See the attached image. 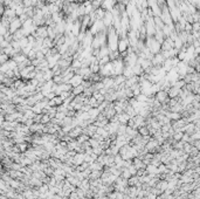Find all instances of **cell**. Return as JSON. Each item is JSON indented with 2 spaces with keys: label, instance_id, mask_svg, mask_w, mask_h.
Listing matches in <instances>:
<instances>
[{
  "label": "cell",
  "instance_id": "cell-1",
  "mask_svg": "<svg viewBox=\"0 0 200 199\" xmlns=\"http://www.w3.org/2000/svg\"><path fill=\"white\" fill-rule=\"evenodd\" d=\"M120 34L115 30V27H110L108 28V41L107 46L109 47L110 52H116L118 50V42H120Z\"/></svg>",
  "mask_w": 200,
  "mask_h": 199
},
{
  "label": "cell",
  "instance_id": "cell-2",
  "mask_svg": "<svg viewBox=\"0 0 200 199\" xmlns=\"http://www.w3.org/2000/svg\"><path fill=\"white\" fill-rule=\"evenodd\" d=\"M145 46L151 50L153 55L162 53V43L155 39V36H146L145 39Z\"/></svg>",
  "mask_w": 200,
  "mask_h": 199
},
{
  "label": "cell",
  "instance_id": "cell-3",
  "mask_svg": "<svg viewBox=\"0 0 200 199\" xmlns=\"http://www.w3.org/2000/svg\"><path fill=\"white\" fill-rule=\"evenodd\" d=\"M112 62V66H113V72H115V76L117 75H123V72H124V68H125V63H124V60L121 58L116 59L111 61Z\"/></svg>",
  "mask_w": 200,
  "mask_h": 199
},
{
  "label": "cell",
  "instance_id": "cell-4",
  "mask_svg": "<svg viewBox=\"0 0 200 199\" xmlns=\"http://www.w3.org/2000/svg\"><path fill=\"white\" fill-rule=\"evenodd\" d=\"M108 28L105 27V25L103 23V20H96L94 23H93V26L89 28V31L91 32V34H94V35H96V34H98V33H101V32H103V31H107Z\"/></svg>",
  "mask_w": 200,
  "mask_h": 199
},
{
  "label": "cell",
  "instance_id": "cell-5",
  "mask_svg": "<svg viewBox=\"0 0 200 199\" xmlns=\"http://www.w3.org/2000/svg\"><path fill=\"white\" fill-rule=\"evenodd\" d=\"M145 28H146V36H155L157 28H156L153 18H150L149 20L145 21Z\"/></svg>",
  "mask_w": 200,
  "mask_h": 199
},
{
  "label": "cell",
  "instance_id": "cell-6",
  "mask_svg": "<svg viewBox=\"0 0 200 199\" xmlns=\"http://www.w3.org/2000/svg\"><path fill=\"white\" fill-rule=\"evenodd\" d=\"M162 20L164 21L165 25H173V20H172V17H171V13H170V10L168 7L165 5L163 8H162V15H160Z\"/></svg>",
  "mask_w": 200,
  "mask_h": 199
},
{
  "label": "cell",
  "instance_id": "cell-7",
  "mask_svg": "<svg viewBox=\"0 0 200 199\" xmlns=\"http://www.w3.org/2000/svg\"><path fill=\"white\" fill-rule=\"evenodd\" d=\"M102 114H103V115H104L109 121H111L113 117L117 115V112H116V109H115V105H113V103H110V104L108 105V108H107Z\"/></svg>",
  "mask_w": 200,
  "mask_h": 199
},
{
  "label": "cell",
  "instance_id": "cell-8",
  "mask_svg": "<svg viewBox=\"0 0 200 199\" xmlns=\"http://www.w3.org/2000/svg\"><path fill=\"white\" fill-rule=\"evenodd\" d=\"M155 98L158 100L162 104H166V103H168V101H170L168 93H167L166 90H159V92L155 95Z\"/></svg>",
  "mask_w": 200,
  "mask_h": 199
},
{
  "label": "cell",
  "instance_id": "cell-9",
  "mask_svg": "<svg viewBox=\"0 0 200 199\" xmlns=\"http://www.w3.org/2000/svg\"><path fill=\"white\" fill-rule=\"evenodd\" d=\"M93 41H94V34H91V32L88 30L87 31V35H85L84 40L81 42V46L85 49V48H89L93 46Z\"/></svg>",
  "mask_w": 200,
  "mask_h": 199
},
{
  "label": "cell",
  "instance_id": "cell-10",
  "mask_svg": "<svg viewBox=\"0 0 200 199\" xmlns=\"http://www.w3.org/2000/svg\"><path fill=\"white\" fill-rule=\"evenodd\" d=\"M20 28H22V22H21V20L19 19V18H15V19H13L12 21H11V23H10V32L12 33V34H14L16 31H19Z\"/></svg>",
  "mask_w": 200,
  "mask_h": 199
},
{
  "label": "cell",
  "instance_id": "cell-11",
  "mask_svg": "<svg viewBox=\"0 0 200 199\" xmlns=\"http://www.w3.org/2000/svg\"><path fill=\"white\" fill-rule=\"evenodd\" d=\"M33 35H34L36 39H38V38H41V39L48 38V27H47V26H40V27H38L36 32H35Z\"/></svg>",
  "mask_w": 200,
  "mask_h": 199
},
{
  "label": "cell",
  "instance_id": "cell-12",
  "mask_svg": "<svg viewBox=\"0 0 200 199\" xmlns=\"http://www.w3.org/2000/svg\"><path fill=\"white\" fill-rule=\"evenodd\" d=\"M129 48H130V42H129L128 38H121L120 42H118V52L124 53V52H128Z\"/></svg>",
  "mask_w": 200,
  "mask_h": 199
},
{
  "label": "cell",
  "instance_id": "cell-13",
  "mask_svg": "<svg viewBox=\"0 0 200 199\" xmlns=\"http://www.w3.org/2000/svg\"><path fill=\"white\" fill-rule=\"evenodd\" d=\"M117 5V0H103L102 3V8L104 11H109V12H112V10L115 8V6Z\"/></svg>",
  "mask_w": 200,
  "mask_h": 199
},
{
  "label": "cell",
  "instance_id": "cell-14",
  "mask_svg": "<svg viewBox=\"0 0 200 199\" xmlns=\"http://www.w3.org/2000/svg\"><path fill=\"white\" fill-rule=\"evenodd\" d=\"M165 60H166V59L164 58L163 53H158V54H156V55L153 56V59H152L151 61H152V65H153V66H156V67H163Z\"/></svg>",
  "mask_w": 200,
  "mask_h": 199
},
{
  "label": "cell",
  "instance_id": "cell-15",
  "mask_svg": "<svg viewBox=\"0 0 200 199\" xmlns=\"http://www.w3.org/2000/svg\"><path fill=\"white\" fill-rule=\"evenodd\" d=\"M175 48V41L171 38H166L162 43V52H168Z\"/></svg>",
  "mask_w": 200,
  "mask_h": 199
},
{
  "label": "cell",
  "instance_id": "cell-16",
  "mask_svg": "<svg viewBox=\"0 0 200 199\" xmlns=\"http://www.w3.org/2000/svg\"><path fill=\"white\" fill-rule=\"evenodd\" d=\"M103 23L105 25L107 28H110V27L113 26V14H112V12H109V11L105 12V15L103 18Z\"/></svg>",
  "mask_w": 200,
  "mask_h": 199
},
{
  "label": "cell",
  "instance_id": "cell-17",
  "mask_svg": "<svg viewBox=\"0 0 200 199\" xmlns=\"http://www.w3.org/2000/svg\"><path fill=\"white\" fill-rule=\"evenodd\" d=\"M102 82H103V86L107 90L115 89V80H113V77H104L102 80Z\"/></svg>",
  "mask_w": 200,
  "mask_h": 199
},
{
  "label": "cell",
  "instance_id": "cell-18",
  "mask_svg": "<svg viewBox=\"0 0 200 199\" xmlns=\"http://www.w3.org/2000/svg\"><path fill=\"white\" fill-rule=\"evenodd\" d=\"M132 118H133V121H135V128H136V129L146 125V118H145V117H143V116H140V115H136V116L132 117Z\"/></svg>",
  "mask_w": 200,
  "mask_h": 199
},
{
  "label": "cell",
  "instance_id": "cell-19",
  "mask_svg": "<svg viewBox=\"0 0 200 199\" xmlns=\"http://www.w3.org/2000/svg\"><path fill=\"white\" fill-rule=\"evenodd\" d=\"M83 81H84V77H83V76H81V75H78V74H75L74 77L69 81V83L71 84L73 87H77V86H81Z\"/></svg>",
  "mask_w": 200,
  "mask_h": 199
},
{
  "label": "cell",
  "instance_id": "cell-20",
  "mask_svg": "<svg viewBox=\"0 0 200 199\" xmlns=\"http://www.w3.org/2000/svg\"><path fill=\"white\" fill-rule=\"evenodd\" d=\"M181 90H183V89H179V88H176V87H171V88L167 90L168 97H170V98H177V97H179Z\"/></svg>",
  "mask_w": 200,
  "mask_h": 199
},
{
  "label": "cell",
  "instance_id": "cell-21",
  "mask_svg": "<svg viewBox=\"0 0 200 199\" xmlns=\"http://www.w3.org/2000/svg\"><path fill=\"white\" fill-rule=\"evenodd\" d=\"M137 83H139V76H132L130 78H126L125 81V87L126 88H132L133 86H136Z\"/></svg>",
  "mask_w": 200,
  "mask_h": 199
},
{
  "label": "cell",
  "instance_id": "cell-22",
  "mask_svg": "<svg viewBox=\"0 0 200 199\" xmlns=\"http://www.w3.org/2000/svg\"><path fill=\"white\" fill-rule=\"evenodd\" d=\"M84 157H85V154H81V152H78L74 157V165H75V167L77 165H82L84 163Z\"/></svg>",
  "mask_w": 200,
  "mask_h": 199
},
{
  "label": "cell",
  "instance_id": "cell-23",
  "mask_svg": "<svg viewBox=\"0 0 200 199\" xmlns=\"http://www.w3.org/2000/svg\"><path fill=\"white\" fill-rule=\"evenodd\" d=\"M165 115H166L171 121H178V120H180V118L183 117L180 112H173V111H167Z\"/></svg>",
  "mask_w": 200,
  "mask_h": 199
},
{
  "label": "cell",
  "instance_id": "cell-24",
  "mask_svg": "<svg viewBox=\"0 0 200 199\" xmlns=\"http://www.w3.org/2000/svg\"><path fill=\"white\" fill-rule=\"evenodd\" d=\"M109 54H110V49H109V47L105 45V46H103V47L100 48V53H98V55H97V59L101 60L102 58H104V56H108Z\"/></svg>",
  "mask_w": 200,
  "mask_h": 199
},
{
  "label": "cell",
  "instance_id": "cell-25",
  "mask_svg": "<svg viewBox=\"0 0 200 199\" xmlns=\"http://www.w3.org/2000/svg\"><path fill=\"white\" fill-rule=\"evenodd\" d=\"M117 115H118V120H120V123H121V124H125V125H126L128 122H129V120L131 118L125 111L122 112V114H117Z\"/></svg>",
  "mask_w": 200,
  "mask_h": 199
},
{
  "label": "cell",
  "instance_id": "cell-26",
  "mask_svg": "<svg viewBox=\"0 0 200 199\" xmlns=\"http://www.w3.org/2000/svg\"><path fill=\"white\" fill-rule=\"evenodd\" d=\"M3 17L8 18L11 21H12L13 19L18 18V17H16V12H15V10H12V8H10V7H7V8H6V12H5V14H4Z\"/></svg>",
  "mask_w": 200,
  "mask_h": 199
},
{
  "label": "cell",
  "instance_id": "cell-27",
  "mask_svg": "<svg viewBox=\"0 0 200 199\" xmlns=\"http://www.w3.org/2000/svg\"><path fill=\"white\" fill-rule=\"evenodd\" d=\"M195 129H197V127H195V124H194V123H187V124H186V127H185L184 132L191 136V135L195 134Z\"/></svg>",
  "mask_w": 200,
  "mask_h": 199
},
{
  "label": "cell",
  "instance_id": "cell-28",
  "mask_svg": "<svg viewBox=\"0 0 200 199\" xmlns=\"http://www.w3.org/2000/svg\"><path fill=\"white\" fill-rule=\"evenodd\" d=\"M113 80H115V90H116V87L121 86V84H124L125 81H126V77L124 75H117L113 77Z\"/></svg>",
  "mask_w": 200,
  "mask_h": 199
},
{
  "label": "cell",
  "instance_id": "cell-29",
  "mask_svg": "<svg viewBox=\"0 0 200 199\" xmlns=\"http://www.w3.org/2000/svg\"><path fill=\"white\" fill-rule=\"evenodd\" d=\"M88 112H89V115H90V118L94 120V121H96V118L100 116V114H101V111H100L98 108H91Z\"/></svg>",
  "mask_w": 200,
  "mask_h": 199
},
{
  "label": "cell",
  "instance_id": "cell-30",
  "mask_svg": "<svg viewBox=\"0 0 200 199\" xmlns=\"http://www.w3.org/2000/svg\"><path fill=\"white\" fill-rule=\"evenodd\" d=\"M123 75L126 77V78H130L132 76H135V73H133V68L130 67V66H125L124 68V72H123Z\"/></svg>",
  "mask_w": 200,
  "mask_h": 199
},
{
  "label": "cell",
  "instance_id": "cell-31",
  "mask_svg": "<svg viewBox=\"0 0 200 199\" xmlns=\"http://www.w3.org/2000/svg\"><path fill=\"white\" fill-rule=\"evenodd\" d=\"M132 68H133V73H135V75H136V76H142L143 74L145 73V70L143 69V67H142L139 63H137V65H136V66H133Z\"/></svg>",
  "mask_w": 200,
  "mask_h": 199
},
{
  "label": "cell",
  "instance_id": "cell-32",
  "mask_svg": "<svg viewBox=\"0 0 200 199\" xmlns=\"http://www.w3.org/2000/svg\"><path fill=\"white\" fill-rule=\"evenodd\" d=\"M153 20H155V25H156V28H157V30H163V27L165 26V23H164V21L162 20V18H160V17H155Z\"/></svg>",
  "mask_w": 200,
  "mask_h": 199
},
{
  "label": "cell",
  "instance_id": "cell-33",
  "mask_svg": "<svg viewBox=\"0 0 200 199\" xmlns=\"http://www.w3.org/2000/svg\"><path fill=\"white\" fill-rule=\"evenodd\" d=\"M138 132H139V135H142V136H150V135H151V134H150V128H149L148 125H144V127L138 128Z\"/></svg>",
  "mask_w": 200,
  "mask_h": 199
},
{
  "label": "cell",
  "instance_id": "cell-34",
  "mask_svg": "<svg viewBox=\"0 0 200 199\" xmlns=\"http://www.w3.org/2000/svg\"><path fill=\"white\" fill-rule=\"evenodd\" d=\"M155 39H156L157 41H159L160 43H163L164 40H165L166 38H165V35H164V33H163L162 30H157V32H156V34H155Z\"/></svg>",
  "mask_w": 200,
  "mask_h": 199
},
{
  "label": "cell",
  "instance_id": "cell-35",
  "mask_svg": "<svg viewBox=\"0 0 200 199\" xmlns=\"http://www.w3.org/2000/svg\"><path fill=\"white\" fill-rule=\"evenodd\" d=\"M43 47H45V48H49V49L54 48V47H55L54 40H52L50 38H46V39L43 40Z\"/></svg>",
  "mask_w": 200,
  "mask_h": 199
},
{
  "label": "cell",
  "instance_id": "cell-36",
  "mask_svg": "<svg viewBox=\"0 0 200 199\" xmlns=\"http://www.w3.org/2000/svg\"><path fill=\"white\" fill-rule=\"evenodd\" d=\"M126 114H128V115L132 118V117H135L136 115H137V112H136V110H135V108L132 107V105H130V104H128V107L125 108V110H124Z\"/></svg>",
  "mask_w": 200,
  "mask_h": 199
},
{
  "label": "cell",
  "instance_id": "cell-37",
  "mask_svg": "<svg viewBox=\"0 0 200 199\" xmlns=\"http://www.w3.org/2000/svg\"><path fill=\"white\" fill-rule=\"evenodd\" d=\"M151 10H152V13H153V17H160L162 15V7L157 4V5H155V6H152V7H150Z\"/></svg>",
  "mask_w": 200,
  "mask_h": 199
},
{
  "label": "cell",
  "instance_id": "cell-38",
  "mask_svg": "<svg viewBox=\"0 0 200 199\" xmlns=\"http://www.w3.org/2000/svg\"><path fill=\"white\" fill-rule=\"evenodd\" d=\"M105 12H107V11H104L102 7L95 10V14H96L97 20H103V18H104V15H105Z\"/></svg>",
  "mask_w": 200,
  "mask_h": 199
},
{
  "label": "cell",
  "instance_id": "cell-39",
  "mask_svg": "<svg viewBox=\"0 0 200 199\" xmlns=\"http://www.w3.org/2000/svg\"><path fill=\"white\" fill-rule=\"evenodd\" d=\"M71 93L75 95V96H77V95H81V94H83L84 93V87L82 86H77V87H74L73 88V90H71Z\"/></svg>",
  "mask_w": 200,
  "mask_h": 199
},
{
  "label": "cell",
  "instance_id": "cell-40",
  "mask_svg": "<svg viewBox=\"0 0 200 199\" xmlns=\"http://www.w3.org/2000/svg\"><path fill=\"white\" fill-rule=\"evenodd\" d=\"M25 36V34H23V31H22V28H20L19 31H16L14 34H13V39L15 40V41H19L20 39H22Z\"/></svg>",
  "mask_w": 200,
  "mask_h": 199
},
{
  "label": "cell",
  "instance_id": "cell-41",
  "mask_svg": "<svg viewBox=\"0 0 200 199\" xmlns=\"http://www.w3.org/2000/svg\"><path fill=\"white\" fill-rule=\"evenodd\" d=\"M10 60H11L10 55H7V54H5V53H1V54H0V63H1V65L7 63Z\"/></svg>",
  "mask_w": 200,
  "mask_h": 199
},
{
  "label": "cell",
  "instance_id": "cell-42",
  "mask_svg": "<svg viewBox=\"0 0 200 199\" xmlns=\"http://www.w3.org/2000/svg\"><path fill=\"white\" fill-rule=\"evenodd\" d=\"M93 96H94V97H95V98H96V100H97L100 103H101V102H103V101H105V96H104V95H103L101 92H95V93L93 94Z\"/></svg>",
  "mask_w": 200,
  "mask_h": 199
},
{
  "label": "cell",
  "instance_id": "cell-43",
  "mask_svg": "<svg viewBox=\"0 0 200 199\" xmlns=\"http://www.w3.org/2000/svg\"><path fill=\"white\" fill-rule=\"evenodd\" d=\"M71 68L76 72L77 69H80V68H82V61L81 60H74L73 62H71Z\"/></svg>",
  "mask_w": 200,
  "mask_h": 199
},
{
  "label": "cell",
  "instance_id": "cell-44",
  "mask_svg": "<svg viewBox=\"0 0 200 199\" xmlns=\"http://www.w3.org/2000/svg\"><path fill=\"white\" fill-rule=\"evenodd\" d=\"M183 47H184V42H183V41H181V39L178 36V38L175 40V48H176V49H178V50H180Z\"/></svg>",
  "mask_w": 200,
  "mask_h": 199
},
{
  "label": "cell",
  "instance_id": "cell-45",
  "mask_svg": "<svg viewBox=\"0 0 200 199\" xmlns=\"http://www.w3.org/2000/svg\"><path fill=\"white\" fill-rule=\"evenodd\" d=\"M185 86H186V82L184 80H178L172 87H176V88H179V89H184Z\"/></svg>",
  "mask_w": 200,
  "mask_h": 199
},
{
  "label": "cell",
  "instance_id": "cell-46",
  "mask_svg": "<svg viewBox=\"0 0 200 199\" xmlns=\"http://www.w3.org/2000/svg\"><path fill=\"white\" fill-rule=\"evenodd\" d=\"M54 101H55V104H56V107H60V105H62L63 103H65V100L60 96V95H56L54 98H53Z\"/></svg>",
  "mask_w": 200,
  "mask_h": 199
},
{
  "label": "cell",
  "instance_id": "cell-47",
  "mask_svg": "<svg viewBox=\"0 0 200 199\" xmlns=\"http://www.w3.org/2000/svg\"><path fill=\"white\" fill-rule=\"evenodd\" d=\"M120 56H121V53H120L118 50H116V52H110V54H109V58H110L111 61L118 59Z\"/></svg>",
  "mask_w": 200,
  "mask_h": 199
},
{
  "label": "cell",
  "instance_id": "cell-48",
  "mask_svg": "<svg viewBox=\"0 0 200 199\" xmlns=\"http://www.w3.org/2000/svg\"><path fill=\"white\" fill-rule=\"evenodd\" d=\"M98 62H100V66H101V67H103V66L108 65L109 62H111V60H110L109 55H108V56H104V58H102L101 60H98Z\"/></svg>",
  "mask_w": 200,
  "mask_h": 199
},
{
  "label": "cell",
  "instance_id": "cell-49",
  "mask_svg": "<svg viewBox=\"0 0 200 199\" xmlns=\"http://www.w3.org/2000/svg\"><path fill=\"white\" fill-rule=\"evenodd\" d=\"M54 77V74H53V70L52 69H48L45 72V80L46 81H49V80H53Z\"/></svg>",
  "mask_w": 200,
  "mask_h": 199
},
{
  "label": "cell",
  "instance_id": "cell-50",
  "mask_svg": "<svg viewBox=\"0 0 200 199\" xmlns=\"http://www.w3.org/2000/svg\"><path fill=\"white\" fill-rule=\"evenodd\" d=\"M19 42H20L21 48H25L26 46L30 45V41H28V36H23L22 39H20V40H19Z\"/></svg>",
  "mask_w": 200,
  "mask_h": 199
},
{
  "label": "cell",
  "instance_id": "cell-51",
  "mask_svg": "<svg viewBox=\"0 0 200 199\" xmlns=\"http://www.w3.org/2000/svg\"><path fill=\"white\" fill-rule=\"evenodd\" d=\"M125 96L128 97V100H130V98H133V97H135L133 90H132L131 88H125Z\"/></svg>",
  "mask_w": 200,
  "mask_h": 199
},
{
  "label": "cell",
  "instance_id": "cell-52",
  "mask_svg": "<svg viewBox=\"0 0 200 199\" xmlns=\"http://www.w3.org/2000/svg\"><path fill=\"white\" fill-rule=\"evenodd\" d=\"M109 104H110V103H109L108 101H103V102H101V103H100V105H98L100 111H101V112H103V111H104V110L108 108V105H109Z\"/></svg>",
  "mask_w": 200,
  "mask_h": 199
},
{
  "label": "cell",
  "instance_id": "cell-53",
  "mask_svg": "<svg viewBox=\"0 0 200 199\" xmlns=\"http://www.w3.org/2000/svg\"><path fill=\"white\" fill-rule=\"evenodd\" d=\"M139 102H142V103H144V102H148V98H149V96H146V95H144V94H140V95H138L137 97H136Z\"/></svg>",
  "mask_w": 200,
  "mask_h": 199
},
{
  "label": "cell",
  "instance_id": "cell-54",
  "mask_svg": "<svg viewBox=\"0 0 200 199\" xmlns=\"http://www.w3.org/2000/svg\"><path fill=\"white\" fill-rule=\"evenodd\" d=\"M36 53H38V52H36L35 49H32V50L30 52V54L27 55V56H28V59H30L31 61L34 60V59H36Z\"/></svg>",
  "mask_w": 200,
  "mask_h": 199
},
{
  "label": "cell",
  "instance_id": "cell-55",
  "mask_svg": "<svg viewBox=\"0 0 200 199\" xmlns=\"http://www.w3.org/2000/svg\"><path fill=\"white\" fill-rule=\"evenodd\" d=\"M32 110L35 112V114H42V111H43V109H41L38 104H35V105H33L32 107Z\"/></svg>",
  "mask_w": 200,
  "mask_h": 199
},
{
  "label": "cell",
  "instance_id": "cell-56",
  "mask_svg": "<svg viewBox=\"0 0 200 199\" xmlns=\"http://www.w3.org/2000/svg\"><path fill=\"white\" fill-rule=\"evenodd\" d=\"M42 115L43 114H35V116H34V122L35 123H41V120H42Z\"/></svg>",
  "mask_w": 200,
  "mask_h": 199
},
{
  "label": "cell",
  "instance_id": "cell-57",
  "mask_svg": "<svg viewBox=\"0 0 200 199\" xmlns=\"http://www.w3.org/2000/svg\"><path fill=\"white\" fill-rule=\"evenodd\" d=\"M48 105H49V107H52V108H53V107H56L55 101H54V100H48Z\"/></svg>",
  "mask_w": 200,
  "mask_h": 199
},
{
  "label": "cell",
  "instance_id": "cell-58",
  "mask_svg": "<svg viewBox=\"0 0 200 199\" xmlns=\"http://www.w3.org/2000/svg\"><path fill=\"white\" fill-rule=\"evenodd\" d=\"M198 41H199V43H200V36H199V39H198Z\"/></svg>",
  "mask_w": 200,
  "mask_h": 199
}]
</instances>
